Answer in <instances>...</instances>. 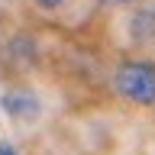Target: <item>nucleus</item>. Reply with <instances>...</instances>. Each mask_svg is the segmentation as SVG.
Segmentation results:
<instances>
[{"instance_id": "f257e3e1", "label": "nucleus", "mask_w": 155, "mask_h": 155, "mask_svg": "<svg viewBox=\"0 0 155 155\" xmlns=\"http://www.w3.org/2000/svg\"><path fill=\"white\" fill-rule=\"evenodd\" d=\"M116 91L133 104H155V61H123L113 74Z\"/></svg>"}, {"instance_id": "423d86ee", "label": "nucleus", "mask_w": 155, "mask_h": 155, "mask_svg": "<svg viewBox=\"0 0 155 155\" xmlns=\"http://www.w3.org/2000/svg\"><path fill=\"white\" fill-rule=\"evenodd\" d=\"M0 155H16V149H13V145H3V142H0Z\"/></svg>"}, {"instance_id": "39448f33", "label": "nucleus", "mask_w": 155, "mask_h": 155, "mask_svg": "<svg viewBox=\"0 0 155 155\" xmlns=\"http://www.w3.org/2000/svg\"><path fill=\"white\" fill-rule=\"evenodd\" d=\"M104 3H110V7H126V3H136V0H104Z\"/></svg>"}, {"instance_id": "f03ea898", "label": "nucleus", "mask_w": 155, "mask_h": 155, "mask_svg": "<svg viewBox=\"0 0 155 155\" xmlns=\"http://www.w3.org/2000/svg\"><path fill=\"white\" fill-rule=\"evenodd\" d=\"M0 107H3V113L13 116L16 123H29V120L39 116V100L29 94V91H7V94L0 97Z\"/></svg>"}, {"instance_id": "20e7f679", "label": "nucleus", "mask_w": 155, "mask_h": 155, "mask_svg": "<svg viewBox=\"0 0 155 155\" xmlns=\"http://www.w3.org/2000/svg\"><path fill=\"white\" fill-rule=\"evenodd\" d=\"M39 7H45V10H52V7H61V3H65V0H36Z\"/></svg>"}, {"instance_id": "7ed1b4c3", "label": "nucleus", "mask_w": 155, "mask_h": 155, "mask_svg": "<svg viewBox=\"0 0 155 155\" xmlns=\"http://www.w3.org/2000/svg\"><path fill=\"white\" fill-rule=\"evenodd\" d=\"M129 32H133L136 42H152L155 39V0L136 10L133 23H129Z\"/></svg>"}]
</instances>
